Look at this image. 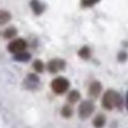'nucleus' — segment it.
<instances>
[{
	"instance_id": "1",
	"label": "nucleus",
	"mask_w": 128,
	"mask_h": 128,
	"mask_svg": "<svg viewBox=\"0 0 128 128\" xmlns=\"http://www.w3.org/2000/svg\"><path fill=\"white\" fill-rule=\"evenodd\" d=\"M102 106L106 109H108V110L112 109L114 107H116V108H122V97H120V94L117 93L116 91L108 90L104 94V98H102Z\"/></svg>"
},
{
	"instance_id": "2",
	"label": "nucleus",
	"mask_w": 128,
	"mask_h": 128,
	"mask_svg": "<svg viewBox=\"0 0 128 128\" xmlns=\"http://www.w3.org/2000/svg\"><path fill=\"white\" fill-rule=\"evenodd\" d=\"M70 86V82H68V79L63 76H58L56 79H54L52 81V84H51V88L56 94H63L66 90L68 89Z\"/></svg>"
},
{
	"instance_id": "3",
	"label": "nucleus",
	"mask_w": 128,
	"mask_h": 128,
	"mask_svg": "<svg viewBox=\"0 0 128 128\" xmlns=\"http://www.w3.org/2000/svg\"><path fill=\"white\" fill-rule=\"evenodd\" d=\"M27 48V43L25 40L22 38H17V40H14L12 42L9 43L8 45V51L12 54H17L20 52H24Z\"/></svg>"
},
{
	"instance_id": "4",
	"label": "nucleus",
	"mask_w": 128,
	"mask_h": 128,
	"mask_svg": "<svg viewBox=\"0 0 128 128\" xmlns=\"http://www.w3.org/2000/svg\"><path fill=\"white\" fill-rule=\"evenodd\" d=\"M94 110V106L91 101H83L79 107V116L83 119L90 117Z\"/></svg>"
},
{
	"instance_id": "5",
	"label": "nucleus",
	"mask_w": 128,
	"mask_h": 128,
	"mask_svg": "<svg viewBox=\"0 0 128 128\" xmlns=\"http://www.w3.org/2000/svg\"><path fill=\"white\" fill-rule=\"evenodd\" d=\"M64 66H65L64 61L60 60V58H54V60L50 61L48 64H47V70L51 73H58V71L63 70Z\"/></svg>"
},
{
	"instance_id": "6",
	"label": "nucleus",
	"mask_w": 128,
	"mask_h": 128,
	"mask_svg": "<svg viewBox=\"0 0 128 128\" xmlns=\"http://www.w3.org/2000/svg\"><path fill=\"white\" fill-rule=\"evenodd\" d=\"M100 92H101V84H100V82L98 81L92 82L90 84V86H89V96L96 98L100 94Z\"/></svg>"
},
{
	"instance_id": "7",
	"label": "nucleus",
	"mask_w": 128,
	"mask_h": 128,
	"mask_svg": "<svg viewBox=\"0 0 128 128\" xmlns=\"http://www.w3.org/2000/svg\"><path fill=\"white\" fill-rule=\"evenodd\" d=\"M11 19V14L4 9H0V26L6 25Z\"/></svg>"
},
{
	"instance_id": "8",
	"label": "nucleus",
	"mask_w": 128,
	"mask_h": 128,
	"mask_svg": "<svg viewBox=\"0 0 128 128\" xmlns=\"http://www.w3.org/2000/svg\"><path fill=\"white\" fill-rule=\"evenodd\" d=\"M17 34H18V32H17V29L15 28V27H12V26H10V27H8V28H6L4 29V37L6 38V40H12L14 37H16L17 36Z\"/></svg>"
},
{
	"instance_id": "9",
	"label": "nucleus",
	"mask_w": 128,
	"mask_h": 128,
	"mask_svg": "<svg viewBox=\"0 0 128 128\" xmlns=\"http://www.w3.org/2000/svg\"><path fill=\"white\" fill-rule=\"evenodd\" d=\"M14 58L18 62H27V61L30 60V54L27 53V52H20V53L14 54Z\"/></svg>"
},
{
	"instance_id": "10",
	"label": "nucleus",
	"mask_w": 128,
	"mask_h": 128,
	"mask_svg": "<svg viewBox=\"0 0 128 128\" xmlns=\"http://www.w3.org/2000/svg\"><path fill=\"white\" fill-rule=\"evenodd\" d=\"M104 124H106V118H104V115L97 116V117L94 118V120H93V125H94V127H97V128L104 127Z\"/></svg>"
},
{
	"instance_id": "11",
	"label": "nucleus",
	"mask_w": 128,
	"mask_h": 128,
	"mask_svg": "<svg viewBox=\"0 0 128 128\" xmlns=\"http://www.w3.org/2000/svg\"><path fill=\"white\" fill-rule=\"evenodd\" d=\"M68 102H70V104H75L78 100H80L79 91H76V90L71 91V92L68 93Z\"/></svg>"
},
{
	"instance_id": "12",
	"label": "nucleus",
	"mask_w": 128,
	"mask_h": 128,
	"mask_svg": "<svg viewBox=\"0 0 128 128\" xmlns=\"http://www.w3.org/2000/svg\"><path fill=\"white\" fill-rule=\"evenodd\" d=\"M30 4H32V8H33L34 12H36V14H40V12L43 11V6L40 4V2L38 1V0H33Z\"/></svg>"
},
{
	"instance_id": "13",
	"label": "nucleus",
	"mask_w": 128,
	"mask_h": 128,
	"mask_svg": "<svg viewBox=\"0 0 128 128\" xmlns=\"http://www.w3.org/2000/svg\"><path fill=\"white\" fill-rule=\"evenodd\" d=\"M33 68L37 73H42L43 71H44V63L40 60H36L33 64Z\"/></svg>"
},
{
	"instance_id": "14",
	"label": "nucleus",
	"mask_w": 128,
	"mask_h": 128,
	"mask_svg": "<svg viewBox=\"0 0 128 128\" xmlns=\"http://www.w3.org/2000/svg\"><path fill=\"white\" fill-rule=\"evenodd\" d=\"M79 55H80V58H89L91 55V52H90V50H89V47L83 46L79 51Z\"/></svg>"
},
{
	"instance_id": "15",
	"label": "nucleus",
	"mask_w": 128,
	"mask_h": 128,
	"mask_svg": "<svg viewBox=\"0 0 128 128\" xmlns=\"http://www.w3.org/2000/svg\"><path fill=\"white\" fill-rule=\"evenodd\" d=\"M72 108H71L70 106H64L63 108H62V111H61V114H62V116L63 117H65V118H68V117H71L72 116Z\"/></svg>"
},
{
	"instance_id": "16",
	"label": "nucleus",
	"mask_w": 128,
	"mask_h": 128,
	"mask_svg": "<svg viewBox=\"0 0 128 128\" xmlns=\"http://www.w3.org/2000/svg\"><path fill=\"white\" fill-rule=\"evenodd\" d=\"M99 0H81V4L83 7H91L93 4H96Z\"/></svg>"
},
{
	"instance_id": "17",
	"label": "nucleus",
	"mask_w": 128,
	"mask_h": 128,
	"mask_svg": "<svg viewBox=\"0 0 128 128\" xmlns=\"http://www.w3.org/2000/svg\"><path fill=\"white\" fill-rule=\"evenodd\" d=\"M126 107H127V109H128V92H127V94H126Z\"/></svg>"
}]
</instances>
